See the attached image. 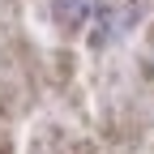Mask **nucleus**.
<instances>
[{
    "label": "nucleus",
    "instance_id": "f257e3e1",
    "mask_svg": "<svg viewBox=\"0 0 154 154\" xmlns=\"http://www.w3.org/2000/svg\"><path fill=\"white\" fill-rule=\"evenodd\" d=\"M51 17H56V26L77 34L90 17H94V0H51Z\"/></svg>",
    "mask_w": 154,
    "mask_h": 154
}]
</instances>
